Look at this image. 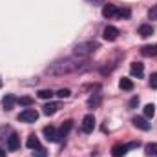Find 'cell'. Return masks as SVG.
Wrapping results in <instances>:
<instances>
[{
  "mask_svg": "<svg viewBox=\"0 0 157 157\" xmlns=\"http://www.w3.org/2000/svg\"><path fill=\"white\" fill-rule=\"evenodd\" d=\"M26 146L29 148V150H35V148H39L40 143H39V137L35 135V133H31L29 137H28V141H26Z\"/></svg>",
  "mask_w": 157,
  "mask_h": 157,
  "instance_id": "obj_17",
  "label": "cell"
},
{
  "mask_svg": "<svg viewBox=\"0 0 157 157\" xmlns=\"http://www.w3.org/2000/svg\"><path fill=\"white\" fill-rule=\"evenodd\" d=\"M53 95H55V93H53L51 90H40V91H39V97H40V99H44V101H48V99H51Z\"/></svg>",
  "mask_w": 157,
  "mask_h": 157,
  "instance_id": "obj_23",
  "label": "cell"
},
{
  "mask_svg": "<svg viewBox=\"0 0 157 157\" xmlns=\"http://www.w3.org/2000/svg\"><path fill=\"white\" fill-rule=\"evenodd\" d=\"M150 88H152V90H157V73H154V75L150 77Z\"/></svg>",
  "mask_w": 157,
  "mask_h": 157,
  "instance_id": "obj_27",
  "label": "cell"
},
{
  "mask_svg": "<svg viewBox=\"0 0 157 157\" xmlns=\"http://www.w3.org/2000/svg\"><path fill=\"white\" fill-rule=\"evenodd\" d=\"M37 119H39V112H37L35 108H26L24 112L18 113V121H20V122H28V124H31V122H35Z\"/></svg>",
  "mask_w": 157,
  "mask_h": 157,
  "instance_id": "obj_3",
  "label": "cell"
},
{
  "mask_svg": "<svg viewBox=\"0 0 157 157\" xmlns=\"http://www.w3.org/2000/svg\"><path fill=\"white\" fill-rule=\"evenodd\" d=\"M130 71H132V75H133V77L141 78L143 75H144V64H141V62H132Z\"/></svg>",
  "mask_w": 157,
  "mask_h": 157,
  "instance_id": "obj_13",
  "label": "cell"
},
{
  "mask_svg": "<svg viewBox=\"0 0 157 157\" xmlns=\"http://www.w3.org/2000/svg\"><path fill=\"white\" fill-rule=\"evenodd\" d=\"M88 2H91V4H102L104 0H88Z\"/></svg>",
  "mask_w": 157,
  "mask_h": 157,
  "instance_id": "obj_31",
  "label": "cell"
},
{
  "mask_svg": "<svg viewBox=\"0 0 157 157\" xmlns=\"http://www.w3.org/2000/svg\"><path fill=\"white\" fill-rule=\"evenodd\" d=\"M141 55H143V57H157V44L143 46V48H141Z\"/></svg>",
  "mask_w": 157,
  "mask_h": 157,
  "instance_id": "obj_16",
  "label": "cell"
},
{
  "mask_svg": "<svg viewBox=\"0 0 157 157\" xmlns=\"http://www.w3.org/2000/svg\"><path fill=\"white\" fill-rule=\"evenodd\" d=\"M154 115H155V104H152V102H150V104H146V106H144V117H154Z\"/></svg>",
  "mask_w": 157,
  "mask_h": 157,
  "instance_id": "obj_21",
  "label": "cell"
},
{
  "mask_svg": "<svg viewBox=\"0 0 157 157\" xmlns=\"http://www.w3.org/2000/svg\"><path fill=\"white\" fill-rule=\"evenodd\" d=\"M117 11H119V7L113 6V4H104V6H102V17H104V18H113V17H117Z\"/></svg>",
  "mask_w": 157,
  "mask_h": 157,
  "instance_id": "obj_8",
  "label": "cell"
},
{
  "mask_svg": "<svg viewBox=\"0 0 157 157\" xmlns=\"http://www.w3.org/2000/svg\"><path fill=\"white\" fill-rule=\"evenodd\" d=\"M42 133L46 137V141L49 143H59V130L55 126H44L42 128Z\"/></svg>",
  "mask_w": 157,
  "mask_h": 157,
  "instance_id": "obj_4",
  "label": "cell"
},
{
  "mask_svg": "<svg viewBox=\"0 0 157 157\" xmlns=\"http://www.w3.org/2000/svg\"><path fill=\"white\" fill-rule=\"evenodd\" d=\"M132 122H133L135 128H139V130H143V132H148V130H150V122L146 121V117H133Z\"/></svg>",
  "mask_w": 157,
  "mask_h": 157,
  "instance_id": "obj_11",
  "label": "cell"
},
{
  "mask_svg": "<svg viewBox=\"0 0 157 157\" xmlns=\"http://www.w3.org/2000/svg\"><path fill=\"white\" fill-rule=\"evenodd\" d=\"M117 17H119V18H128V17H130V9H128V7L119 9V11H117Z\"/></svg>",
  "mask_w": 157,
  "mask_h": 157,
  "instance_id": "obj_26",
  "label": "cell"
},
{
  "mask_svg": "<svg viewBox=\"0 0 157 157\" xmlns=\"http://www.w3.org/2000/svg\"><path fill=\"white\" fill-rule=\"evenodd\" d=\"M154 26L152 24H143V26H139V37H143V39H148V37H152L154 35Z\"/></svg>",
  "mask_w": 157,
  "mask_h": 157,
  "instance_id": "obj_12",
  "label": "cell"
},
{
  "mask_svg": "<svg viewBox=\"0 0 157 157\" xmlns=\"http://www.w3.org/2000/svg\"><path fill=\"white\" fill-rule=\"evenodd\" d=\"M59 110H60V104H59V102H48V104H44V108H42V113L49 117V115H55Z\"/></svg>",
  "mask_w": 157,
  "mask_h": 157,
  "instance_id": "obj_10",
  "label": "cell"
},
{
  "mask_svg": "<svg viewBox=\"0 0 157 157\" xmlns=\"http://www.w3.org/2000/svg\"><path fill=\"white\" fill-rule=\"evenodd\" d=\"M33 157H48V152H46V148H42V146L35 148V150H33Z\"/></svg>",
  "mask_w": 157,
  "mask_h": 157,
  "instance_id": "obj_24",
  "label": "cell"
},
{
  "mask_svg": "<svg viewBox=\"0 0 157 157\" xmlns=\"http://www.w3.org/2000/svg\"><path fill=\"white\" fill-rule=\"evenodd\" d=\"M0 157H6V150H2V148H0Z\"/></svg>",
  "mask_w": 157,
  "mask_h": 157,
  "instance_id": "obj_32",
  "label": "cell"
},
{
  "mask_svg": "<svg viewBox=\"0 0 157 157\" xmlns=\"http://www.w3.org/2000/svg\"><path fill=\"white\" fill-rule=\"evenodd\" d=\"M119 88H121V90H126V91H132V90H133V82H132L130 78L122 77L119 80Z\"/></svg>",
  "mask_w": 157,
  "mask_h": 157,
  "instance_id": "obj_19",
  "label": "cell"
},
{
  "mask_svg": "<svg viewBox=\"0 0 157 157\" xmlns=\"http://www.w3.org/2000/svg\"><path fill=\"white\" fill-rule=\"evenodd\" d=\"M82 66H84V59H80V57H70V59H62V60L53 62L46 71L49 75H64V73H73V71L82 70Z\"/></svg>",
  "mask_w": 157,
  "mask_h": 157,
  "instance_id": "obj_1",
  "label": "cell"
},
{
  "mask_svg": "<svg viewBox=\"0 0 157 157\" xmlns=\"http://www.w3.org/2000/svg\"><path fill=\"white\" fill-rule=\"evenodd\" d=\"M6 146H7V150H9V152H15V150H18V148H20V137H18L17 133H11V135L7 137V143H6Z\"/></svg>",
  "mask_w": 157,
  "mask_h": 157,
  "instance_id": "obj_7",
  "label": "cell"
},
{
  "mask_svg": "<svg viewBox=\"0 0 157 157\" xmlns=\"http://www.w3.org/2000/svg\"><path fill=\"white\" fill-rule=\"evenodd\" d=\"M73 128V121L71 119H68V121H64L62 122V126H60V130H59V141H62V137H66L68 135V132Z\"/></svg>",
  "mask_w": 157,
  "mask_h": 157,
  "instance_id": "obj_14",
  "label": "cell"
},
{
  "mask_svg": "<svg viewBox=\"0 0 157 157\" xmlns=\"http://www.w3.org/2000/svg\"><path fill=\"white\" fill-rule=\"evenodd\" d=\"M130 108H135V106H139V97H132V101H130V104H128Z\"/></svg>",
  "mask_w": 157,
  "mask_h": 157,
  "instance_id": "obj_29",
  "label": "cell"
},
{
  "mask_svg": "<svg viewBox=\"0 0 157 157\" xmlns=\"http://www.w3.org/2000/svg\"><path fill=\"white\" fill-rule=\"evenodd\" d=\"M119 35H121V31H119L115 26H106V28H104V31H102V37L108 40V42H113V40H117Z\"/></svg>",
  "mask_w": 157,
  "mask_h": 157,
  "instance_id": "obj_5",
  "label": "cell"
},
{
  "mask_svg": "<svg viewBox=\"0 0 157 157\" xmlns=\"http://www.w3.org/2000/svg\"><path fill=\"white\" fill-rule=\"evenodd\" d=\"M57 95H59L60 99H68V97L71 95V91H70L68 88H62V90H59V91H57Z\"/></svg>",
  "mask_w": 157,
  "mask_h": 157,
  "instance_id": "obj_25",
  "label": "cell"
},
{
  "mask_svg": "<svg viewBox=\"0 0 157 157\" xmlns=\"http://www.w3.org/2000/svg\"><path fill=\"white\" fill-rule=\"evenodd\" d=\"M15 104H17V97H15V95H11V93L4 95V99H2V106H4V110L11 112V110L15 108Z\"/></svg>",
  "mask_w": 157,
  "mask_h": 157,
  "instance_id": "obj_9",
  "label": "cell"
},
{
  "mask_svg": "<svg viewBox=\"0 0 157 157\" xmlns=\"http://www.w3.org/2000/svg\"><path fill=\"white\" fill-rule=\"evenodd\" d=\"M97 49H99V42H95V40L82 42V44H77V46H75V55L80 57V59H86V57H90L91 53H95Z\"/></svg>",
  "mask_w": 157,
  "mask_h": 157,
  "instance_id": "obj_2",
  "label": "cell"
},
{
  "mask_svg": "<svg viewBox=\"0 0 157 157\" xmlns=\"http://www.w3.org/2000/svg\"><path fill=\"white\" fill-rule=\"evenodd\" d=\"M148 17H150L152 20H157V6H154V7L148 11Z\"/></svg>",
  "mask_w": 157,
  "mask_h": 157,
  "instance_id": "obj_28",
  "label": "cell"
},
{
  "mask_svg": "<svg viewBox=\"0 0 157 157\" xmlns=\"http://www.w3.org/2000/svg\"><path fill=\"white\" fill-rule=\"evenodd\" d=\"M126 152H128V144H121V143H117V144L112 148V155L113 157H124Z\"/></svg>",
  "mask_w": 157,
  "mask_h": 157,
  "instance_id": "obj_15",
  "label": "cell"
},
{
  "mask_svg": "<svg viewBox=\"0 0 157 157\" xmlns=\"http://www.w3.org/2000/svg\"><path fill=\"white\" fill-rule=\"evenodd\" d=\"M139 146H141V143H139V141H133V143L128 144V150H132V148H139Z\"/></svg>",
  "mask_w": 157,
  "mask_h": 157,
  "instance_id": "obj_30",
  "label": "cell"
},
{
  "mask_svg": "<svg viewBox=\"0 0 157 157\" xmlns=\"http://www.w3.org/2000/svg\"><path fill=\"white\" fill-rule=\"evenodd\" d=\"M0 88H2V78H0Z\"/></svg>",
  "mask_w": 157,
  "mask_h": 157,
  "instance_id": "obj_33",
  "label": "cell"
},
{
  "mask_svg": "<svg viewBox=\"0 0 157 157\" xmlns=\"http://www.w3.org/2000/svg\"><path fill=\"white\" fill-rule=\"evenodd\" d=\"M144 152H146V155H150V157H157V143L146 144L144 146Z\"/></svg>",
  "mask_w": 157,
  "mask_h": 157,
  "instance_id": "obj_20",
  "label": "cell"
},
{
  "mask_svg": "<svg viewBox=\"0 0 157 157\" xmlns=\"http://www.w3.org/2000/svg\"><path fill=\"white\" fill-rule=\"evenodd\" d=\"M101 101H102L101 93H95V95H91V97L88 99V108H97V106L101 104Z\"/></svg>",
  "mask_w": 157,
  "mask_h": 157,
  "instance_id": "obj_18",
  "label": "cell"
},
{
  "mask_svg": "<svg viewBox=\"0 0 157 157\" xmlns=\"http://www.w3.org/2000/svg\"><path fill=\"white\" fill-rule=\"evenodd\" d=\"M17 102L20 104V106H33V99L31 97H20V99H17Z\"/></svg>",
  "mask_w": 157,
  "mask_h": 157,
  "instance_id": "obj_22",
  "label": "cell"
},
{
  "mask_svg": "<svg viewBox=\"0 0 157 157\" xmlns=\"http://www.w3.org/2000/svg\"><path fill=\"white\" fill-rule=\"evenodd\" d=\"M93 128H95V117L91 113H88L86 117L82 119V132L84 133H91Z\"/></svg>",
  "mask_w": 157,
  "mask_h": 157,
  "instance_id": "obj_6",
  "label": "cell"
}]
</instances>
